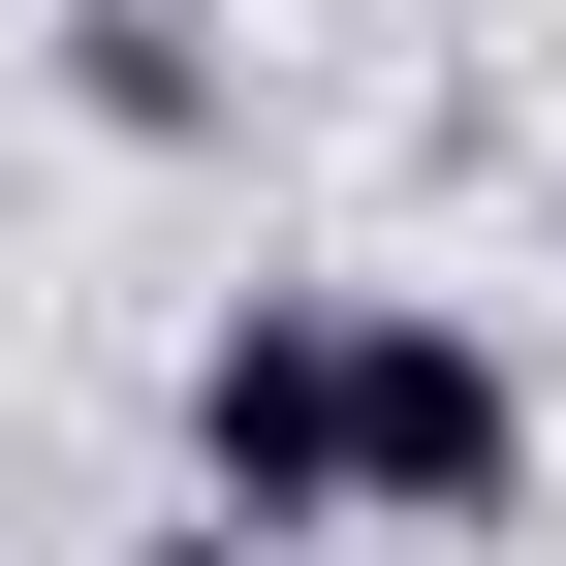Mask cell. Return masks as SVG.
Segmentation results:
<instances>
[{"label": "cell", "instance_id": "obj_1", "mask_svg": "<svg viewBox=\"0 0 566 566\" xmlns=\"http://www.w3.org/2000/svg\"><path fill=\"white\" fill-rule=\"evenodd\" d=\"M346 535H409V566L535 535V378H504V315H441V283H346Z\"/></svg>", "mask_w": 566, "mask_h": 566}, {"label": "cell", "instance_id": "obj_2", "mask_svg": "<svg viewBox=\"0 0 566 566\" xmlns=\"http://www.w3.org/2000/svg\"><path fill=\"white\" fill-rule=\"evenodd\" d=\"M189 504L252 566L346 535V283H221V315H189Z\"/></svg>", "mask_w": 566, "mask_h": 566}, {"label": "cell", "instance_id": "obj_3", "mask_svg": "<svg viewBox=\"0 0 566 566\" xmlns=\"http://www.w3.org/2000/svg\"><path fill=\"white\" fill-rule=\"evenodd\" d=\"M63 126H126V158H221V0H63Z\"/></svg>", "mask_w": 566, "mask_h": 566}, {"label": "cell", "instance_id": "obj_4", "mask_svg": "<svg viewBox=\"0 0 566 566\" xmlns=\"http://www.w3.org/2000/svg\"><path fill=\"white\" fill-rule=\"evenodd\" d=\"M95 566H252V535H221V504H158V535H95Z\"/></svg>", "mask_w": 566, "mask_h": 566}]
</instances>
